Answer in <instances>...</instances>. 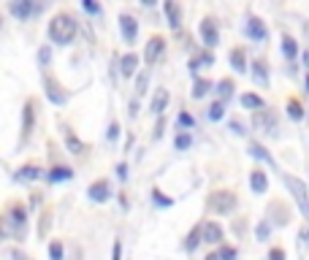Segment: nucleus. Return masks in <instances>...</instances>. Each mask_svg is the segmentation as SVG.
<instances>
[{"mask_svg": "<svg viewBox=\"0 0 309 260\" xmlns=\"http://www.w3.org/2000/svg\"><path fill=\"white\" fill-rule=\"evenodd\" d=\"M76 35V19L71 14H57L49 22V38L54 44H71Z\"/></svg>", "mask_w": 309, "mask_h": 260, "instance_id": "f257e3e1", "label": "nucleus"}, {"mask_svg": "<svg viewBox=\"0 0 309 260\" xmlns=\"http://www.w3.org/2000/svg\"><path fill=\"white\" fill-rule=\"evenodd\" d=\"M282 179H285L287 190H291L296 206L301 209V214L309 219V190H306V185H304V182L298 179V176H293V173H282Z\"/></svg>", "mask_w": 309, "mask_h": 260, "instance_id": "f03ea898", "label": "nucleus"}, {"mask_svg": "<svg viewBox=\"0 0 309 260\" xmlns=\"http://www.w3.org/2000/svg\"><path fill=\"white\" fill-rule=\"evenodd\" d=\"M211 209L217 211V214H230V211L236 209V195L230 190H220L211 195Z\"/></svg>", "mask_w": 309, "mask_h": 260, "instance_id": "7ed1b4c3", "label": "nucleus"}, {"mask_svg": "<svg viewBox=\"0 0 309 260\" xmlns=\"http://www.w3.org/2000/svg\"><path fill=\"white\" fill-rule=\"evenodd\" d=\"M25 223H27V209L14 204L11 209H8V228H14V233L19 238H25Z\"/></svg>", "mask_w": 309, "mask_h": 260, "instance_id": "20e7f679", "label": "nucleus"}, {"mask_svg": "<svg viewBox=\"0 0 309 260\" xmlns=\"http://www.w3.org/2000/svg\"><path fill=\"white\" fill-rule=\"evenodd\" d=\"M87 195H90V201H95V204H106V201L111 198V187H109V182H106V179L92 182L90 190H87Z\"/></svg>", "mask_w": 309, "mask_h": 260, "instance_id": "39448f33", "label": "nucleus"}, {"mask_svg": "<svg viewBox=\"0 0 309 260\" xmlns=\"http://www.w3.org/2000/svg\"><path fill=\"white\" fill-rule=\"evenodd\" d=\"M44 90H46V98H49L54 106H65V103H68V95H65V90H60V84H57L54 79H46Z\"/></svg>", "mask_w": 309, "mask_h": 260, "instance_id": "423d86ee", "label": "nucleus"}, {"mask_svg": "<svg viewBox=\"0 0 309 260\" xmlns=\"http://www.w3.org/2000/svg\"><path fill=\"white\" fill-rule=\"evenodd\" d=\"M120 30H122V38L125 41H136V35H139V22H136V16H130V14H122L120 16Z\"/></svg>", "mask_w": 309, "mask_h": 260, "instance_id": "0eeeda50", "label": "nucleus"}, {"mask_svg": "<svg viewBox=\"0 0 309 260\" xmlns=\"http://www.w3.org/2000/svg\"><path fill=\"white\" fill-rule=\"evenodd\" d=\"M163 49H166V41H163L160 35H154V38H149V44H147V52H144V60H147L149 65H154L160 60V54H163Z\"/></svg>", "mask_w": 309, "mask_h": 260, "instance_id": "6e6552de", "label": "nucleus"}, {"mask_svg": "<svg viewBox=\"0 0 309 260\" xmlns=\"http://www.w3.org/2000/svg\"><path fill=\"white\" fill-rule=\"evenodd\" d=\"M201 38H204L206 46H217L220 44V33H217L215 19H204V22H201Z\"/></svg>", "mask_w": 309, "mask_h": 260, "instance_id": "1a4fd4ad", "label": "nucleus"}, {"mask_svg": "<svg viewBox=\"0 0 309 260\" xmlns=\"http://www.w3.org/2000/svg\"><path fill=\"white\" fill-rule=\"evenodd\" d=\"M247 35L253 38V41H258V44H260V41H266L268 30H266V25L260 22L258 16H249V19H247Z\"/></svg>", "mask_w": 309, "mask_h": 260, "instance_id": "9d476101", "label": "nucleus"}, {"mask_svg": "<svg viewBox=\"0 0 309 260\" xmlns=\"http://www.w3.org/2000/svg\"><path fill=\"white\" fill-rule=\"evenodd\" d=\"M8 11H11L16 19H27L35 11V6L30 3V0H11V3H8Z\"/></svg>", "mask_w": 309, "mask_h": 260, "instance_id": "9b49d317", "label": "nucleus"}, {"mask_svg": "<svg viewBox=\"0 0 309 260\" xmlns=\"http://www.w3.org/2000/svg\"><path fill=\"white\" fill-rule=\"evenodd\" d=\"M253 125L258 130H266V133H274V114L272 111H255V117H253Z\"/></svg>", "mask_w": 309, "mask_h": 260, "instance_id": "f8f14e48", "label": "nucleus"}, {"mask_svg": "<svg viewBox=\"0 0 309 260\" xmlns=\"http://www.w3.org/2000/svg\"><path fill=\"white\" fill-rule=\"evenodd\" d=\"M166 106H168V90H166V87H160V90L152 95V103H149V109H152V114H158V117H163V111H166Z\"/></svg>", "mask_w": 309, "mask_h": 260, "instance_id": "ddd939ff", "label": "nucleus"}, {"mask_svg": "<svg viewBox=\"0 0 309 260\" xmlns=\"http://www.w3.org/2000/svg\"><path fill=\"white\" fill-rule=\"evenodd\" d=\"M201 233H204V242L206 244H220V242H223V228H220L217 223H204Z\"/></svg>", "mask_w": 309, "mask_h": 260, "instance_id": "4468645a", "label": "nucleus"}, {"mask_svg": "<svg viewBox=\"0 0 309 260\" xmlns=\"http://www.w3.org/2000/svg\"><path fill=\"white\" fill-rule=\"evenodd\" d=\"M63 138H65V147H68L71 155H84V144L76 138V133H73V130L65 128V130H63Z\"/></svg>", "mask_w": 309, "mask_h": 260, "instance_id": "2eb2a0df", "label": "nucleus"}, {"mask_svg": "<svg viewBox=\"0 0 309 260\" xmlns=\"http://www.w3.org/2000/svg\"><path fill=\"white\" fill-rule=\"evenodd\" d=\"M249 187H253V192H266L268 190V176L263 171H253V176H249Z\"/></svg>", "mask_w": 309, "mask_h": 260, "instance_id": "dca6fc26", "label": "nucleus"}, {"mask_svg": "<svg viewBox=\"0 0 309 260\" xmlns=\"http://www.w3.org/2000/svg\"><path fill=\"white\" fill-rule=\"evenodd\" d=\"M35 179H41V168L35 166H22L16 171V182H35Z\"/></svg>", "mask_w": 309, "mask_h": 260, "instance_id": "f3484780", "label": "nucleus"}, {"mask_svg": "<svg viewBox=\"0 0 309 260\" xmlns=\"http://www.w3.org/2000/svg\"><path fill=\"white\" fill-rule=\"evenodd\" d=\"M120 63H122V65H120L122 76H130V73H136V65H139V54H136V52H130V54H125Z\"/></svg>", "mask_w": 309, "mask_h": 260, "instance_id": "a211bd4d", "label": "nucleus"}, {"mask_svg": "<svg viewBox=\"0 0 309 260\" xmlns=\"http://www.w3.org/2000/svg\"><path fill=\"white\" fill-rule=\"evenodd\" d=\"M241 106H244V109H253V111H263L266 106H263V101H260V95H255V92H244L241 95Z\"/></svg>", "mask_w": 309, "mask_h": 260, "instance_id": "6ab92c4d", "label": "nucleus"}, {"mask_svg": "<svg viewBox=\"0 0 309 260\" xmlns=\"http://www.w3.org/2000/svg\"><path fill=\"white\" fill-rule=\"evenodd\" d=\"M163 11H166V16H168V25L173 27V30H179V19H182V14H179V6L177 3H166L163 6Z\"/></svg>", "mask_w": 309, "mask_h": 260, "instance_id": "aec40b11", "label": "nucleus"}, {"mask_svg": "<svg viewBox=\"0 0 309 260\" xmlns=\"http://www.w3.org/2000/svg\"><path fill=\"white\" fill-rule=\"evenodd\" d=\"M230 65H234V71H239V73L247 71V65H244V49H234V52H230Z\"/></svg>", "mask_w": 309, "mask_h": 260, "instance_id": "412c9836", "label": "nucleus"}, {"mask_svg": "<svg viewBox=\"0 0 309 260\" xmlns=\"http://www.w3.org/2000/svg\"><path fill=\"white\" fill-rule=\"evenodd\" d=\"M282 52H285V57H287V60H296L298 46H296V41H293L291 35H285V38H282Z\"/></svg>", "mask_w": 309, "mask_h": 260, "instance_id": "4be33fe9", "label": "nucleus"}, {"mask_svg": "<svg viewBox=\"0 0 309 260\" xmlns=\"http://www.w3.org/2000/svg\"><path fill=\"white\" fill-rule=\"evenodd\" d=\"M73 176L71 168H52L49 171V182H68Z\"/></svg>", "mask_w": 309, "mask_h": 260, "instance_id": "5701e85b", "label": "nucleus"}, {"mask_svg": "<svg viewBox=\"0 0 309 260\" xmlns=\"http://www.w3.org/2000/svg\"><path fill=\"white\" fill-rule=\"evenodd\" d=\"M209 90H211V82H206V79H196V84H192V98H204Z\"/></svg>", "mask_w": 309, "mask_h": 260, "instance_id": "b1692460", "label": "nucleus"}, {"mask_svg": "<svg viewBox=\"0 0 309 260\" xmlns=\"http://www.w3.org/2000/svg\"><path fill=\"white\" fill-rule=\"evenodd\" d=\"M204 65H211V54H196V57L190 60V71L196 73L198 68H204Z\"/></svg>", "mask_w": 309, "mask_h": 260, "instance_id": "393cba45", "label": "nucleus"}, {"mask_svg": "<svg viewBox=\"0 0 309 260\" xmlns=\"http://www.w3.org/2000/svg\"><path fill=\"white\" fill-rule=\"evenodd\" d=\"M255 68H253V76H255V82L260 84V87H266L268 84V73H266V68H263V63H253Z\"/></svg>", "mask_w": 309, "mask_h": 260, "instance_id": "a878e982", "label": "nucleus"}, {"mask_svg": "<svg viewBox=\"0 0 309 260\" xmlns=\"http://www.w3.org/2000/svg\"><path fill=\"white\" fill-rule=\"evenodd\" d=\"M249 155L253 157H258V160H263V163H268V166H272V155H268V152L263 149V147H258V144H253V147H249Z\"/></svg>", "mask_w": 309, "mask_h": 260, "instance_id": "bb28decb", "label": "nucleus"}, {"mask_svg": "<svg viewBox=\"0 0 309 260\" xmlns=\"http://www.w3.org/2000/svg\"><path fill=\"white\" fill-rule=\"evenodd\" d=\"M225 117V103L223 101H217V103H211V109H209V119H223Z\"/></svg>", "mask_w": 309, "mask_h": 260, "instance_id": "cd10ccee", "label": "nucleus"}, {"mask_svg": "<svg viewBox=\"0 0 309 260\" xmlns=\"http://www.w3.org/2000/svg\"><path fill=\"white\" fill-rule=\"evenodd\" d=\"M217 92H220V98H230V95H234V82H230V79H223V82H220L217 84Z\"/></svg>", "mask_w": 309, "mask_h": 260, "instance_id": "c85d7f7f", "label": "nucleus"}, {"mask_svg": "<svg viewBox=\"0 0 309 260\" xmlns=\"http://www.w3.org/2000/svg\"><path fill=\"white\" fill-rule=\"evenodd\" d=\"M287 114H291V119H304V109H301V106H298V101H291V103H287Z\"/></svg>", "mask_w": 309, "mask_h": 260, "instance_id": "c756f323", "label": "nucleus"}, {"mask_svg": "<svg viewBox=\"0 0 309 260\" xmlns=\"http://www.w3.org/2000/svg\"><path fill=\"white\" fill-rule=\"evenodd\" d=\"M30 130H33V103H27L25 106V138L30 136Z\"/></svg>", "mask_w": 309, "mask_h": 260, "instance_id": "7c9ffc66", "label": "nucleus"}, {"mask_svg": "<svg viewBox=\"0 0 309 260\" xmlns=\"http://www.w3.org/2000/svg\"><path fill=\"white\" fill-rule=\"evenodd\" d=\"M198 242H204V233H201V228H196V230L190 233V238H187V249H196Z\"/></svg>", "mask_w": 309, "mask_h": 260, "instance_id": "2f4dec72", "label": "nucleus"}, {"mask_svg": "<svg viewBox=\"0 0 309 260\" xmlns=\"http://www.w3.org/2000/svg\"><path fill=\"white\" fill-rule=\"evenodd\" d=\"M173 144H177V149H182V152H185V149L190 147V144H192V138H190V133H179V136H177V141H173Z\"/></svg>", "mask_w": 309, "mask_h": 260, "instance_id": "473e14b6", "label": "nucleus"}, {"mask_svg": "<svg viewBox=\"0 0 309 260\" xmlns=\"http://www.w3.org/2000/svg\"><path fill=\"white\" fill-rule=\"evenodd\" d=\"M147 82H149V73H147V71L139 73V79H136V92H139V95L147 92Z\"/></svg>", "mask_w": 309, "mask_h": 260, "instance_id": "72a5a7b5", "label": "nucleus"}, {"mask_svg": "<svg viewBox=\"0 0 309 260\" xmlns=\"http://www.w3.org/2000/svg\"><path fill=\"white\" fill-rule=\"evenodd\" d=\"M298 249H309V225L306 228H301V233H298Z\"/></svg>", "mask_w": 309, "mask_h": 260, "instance_id": "f704fd0d", "label": "nucleus"}, {"mask_svg": "<svg viewBox=\"0 0 309 260\" xmlns=\"http://www.w3.org/2000/svg\"><path fill=\"white\" fill-rule=\"evenodd\" d=\"M49 257L52 260H63V244L60 242H52L49 244Z\"/></svg>", "mask_w": 309, "mask_h": 260, "instance_id": "c9c22d12", "label": "nucleus"}, {"mask_svg": "<svg viewBox=\"0 0 309 260\" xmlns=\"http://www.w3.org/2000/svg\"><path fill=\"white\" fill-rule=\"evenodd\" d=\"M152 201H154L158 206H171V204H173V201H171V198H166L160 190H154V192H152Z\"/></svg>", "mask_w": 309, "mask_h": 260, "instance_id": "e433bc0d", "label": "nucleus"}, {"mask_svg": "<svg viewBox=\"0 0 309 260\" xmlns=\"http://www.w3.org/2000/svg\"><path fill=\"white\" fill-rule=\"evenodd\" d=\"M268 230H272V225H268V223H266V219H263V223H260V225L255 228V236L260 238V242H263V238L268 236Z\"/></svg>", "mask_w": 309, "mask_h": 260, "instance_id": "4c0bfd02", "label": "nucleus"}, {"mask_svg": "<svg viewBox=\"0 0 309 260\" xmlns=\"http://www.w3.org/2000/svg\"><path fill=\"white\" fill-rule=\"evenodd\" d=\"M82 8H84L87 14H101V6H98V3H92V0H84Z\"/></svg>", "mask_w": 309, "mask_h": 260, "instance_id": "58836bf2", "label": "nucleus"}, {"mask_svg": "<svg viewBox=\"0 0 309 260\" xmlns=\"http://www.w3.org/2000/svg\"><path fill=\"white\" fill-rule=\"evenodd\" d=\"M220 257H223V260H236V249L234 247H223V249H220Z\"/></svg>", "mask_w": 309, "mask_h": 260, "instance_id": "ea45409f", "label": "nucleus"}, {"mask_svg": "<svg viewBox=\"0 0 309 260\" xmlns=\"http://www.w3.org/2000/svg\"><path fill=\"white\" fill-rule=\"evenodd\" d=\"M179 125H185V128H192V125H196V119H192L187 111H182V114H179Z\"/></svg>", "mask_w": 309, "mask_h": 260, "instance_id": "a19ab883", "label": "nucleus"}, {"mask_svg": "<svg viewBox=\"0 0 309 260\" xmlns=\"http://www.w3.org/2000/svg\"><path fill=\"white\" fill-rule=\"evenodd\" d=\"M268 260H285V249H279V247H274L272 252H268Z\"/></svg>", "mask_w": 309, "mask_h": 260, "instance_id": "79ce46f5", "label": "nucleus"}, {"mask_svg": "<svg viewBox=\"0 0 309 260\" xmlns=\"http://www.w3.org/2000/svg\"><path fill=\"white\" fill-rule=\"evenodd\" d=\"M117 136H120V125L114 122L111 128H109V133H106V138H109V141H114V138H117Z\"/></svg>", "mask_w": 309, "mask_h": 260, "instance_id": "37998d69", "label": "nucleus"}, {"mask_svg": "<svg viewBox=\"0 0 309 260\" xmlns=\"http://www.w3.org/2000/svg\"><path fill=\"white\" fill-rule=\"evenodd\" d=\"M117 176L125 182V179H128V166H125V163H120V166H117Z\"/></svg>", "mask_w": 309, "mask_h": 260, "instance_id": "c03bdc74", "label": "nucleus"}, {"mask_svg": "<svg viewBox=\"0 0 309 260\" xmlns=\"http://www.w3.org/2000/svg\"><path fill=\"white\" fill-rule=\"evenodd\" d=\"M122 257V244L120 242H114V252H111V260H120Z\"/></svg>", "mask_w": 309, "mask_h": 260, "instance_id": "a18cd8bd", "label": "nucleus"}, {"mask_svg": "<svg viewBox=\"0 0 309 260\" xmlns=\"http://www.w3.org/2000/svg\"><path fill=\"white\" fill-rule=\"evenodd\" d=\"M49 49H41V52H38V60H41V65H46V63H49Z\"/></svg>", "mask_w": 309, "mask_h": 260, "instance_id": "49530a36", "label": "nucleus"}, {"mask_svg": "<svg viewBox=\"0 0 309 260\" xmlns=\"http://www.w3.org/2000/svg\"><path fill=\"white\" fill-rule=\"evenodd\" d=\"M71 260H82V247H73L71 249Z\"/></svg>", "mask_w": 309, "mask_h": 260, "instance_id": "de8ad7c7", "label": "nucleus"}, {"mask_svg": "<svg viewBox=\"0 0 309 260\" xmlns=\"http://www.w3.org/2000/svg\"><path fill=\"white\" fill-rule=\"evenodd\" d=\"M230 130H234V133H239V136H244V128H241L239 122H230Z\"/></svg>", "mask_w": 309, "mask_h": 260, "instance_id": "09e8293b", "label": "nucleus"}, {"mask_svg": "<svg viewBox=\"0 0 309 260\" xmlns=\"http://www.w3.org/2000/svg\"><path fill=\"white\" fill-rule=\"evenodd\" d=\"M163 128H166V122L160 119V122H158V130H154V138H160V136H163Z\"/></svg>", "mask_w": 309, "mask_h": 260, "instance_id": "8fccbe9b", "label": "nucleus"}, {"mask_svg": "<svg viewBox=\"0 0 309 260\" xmlns=\"http://www.w3.org/2000/svg\"><path fill=\"white\" fill-rule=\"evenodd\" d=\"M206 260H223V257H220V252H215V255H209Z\"/></svg>", "mask_w": 309, "mask_h": 260, "instance_id": "3c124183", "label": "nucleus"}, {"mask_svg": "<svg viewBox=\"0 0 309 260\" xmlns=\"http://www.w3.org/2000/svg\"><path fill=\"white\" fill-rule=\"evenodd\" d=\"M304 65H306V68H309V49L304 52Z\"/></svg>", "mask_w": 309, "mask_h": 260, "instance_id": "603ef678", "label": "nucleus"}, {"mask_svg": "<svg viewBox=\"0 0 309 260\" xmlns=\"http://www.w3.org/2000/svg\"><path fill=\"white\" fill-rule=\"evenodd\" d=\"M11 255H14L16 260H30V257H25V255H19V252H11Z\"/></svg>", "mask_w": 309, "mask_h": 260, "instance_id": "864d4df0", "label": "nucleus"}, {"mask_svg": "<svg viewBox=\"0 0 309 260\" xmlns=\"http://www.w3.org/2000/svg\"><path fill=\"white\" fill-rule=\"evenodd\" d=\"M306 92H309V76H306Z\"/></svg>", "mask_w": 309, "mask_h": 260, "instance_id": "5fc2aeb1", "label": "nucleus"}]
</instances>
